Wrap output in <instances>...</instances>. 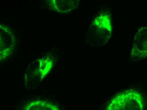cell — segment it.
Listing matches in <instances>:
<instances>
[{
  "label": "cell",
  "instance_id": "6da1fadb",
  "mask_svg": "<svg viewBox=\"0 0 147 110\" xmlns=\"http://www.w3.org/2000/svg\"><path fill=\"white\" fill-rule=\"evenodd\" d=\"M106 110H145V102L139 92L129 89L113 97Z\"/></svg>",
  "mask_w": 147,
  "mask_h": 110
},
{
  "label": "cell",
  "instance_id": "7a4b0ae2",
  "mask_svg": "<svg viewBox=\"0 0 147 110\" xmlns=\"http://www.w3.org/2000/svg\"><path fill=\"white\" fill-rule=\"evenodd\" d=\"M112 17L108 11H103L97 15L90 26L91 33L98 45L106 44L112 36L113 32Z\"/></svg>",
  "mask_w": 147,
  "mask_h": 110
},
{
  "label": "cell",
  "instance_id": "3957f363",
  "mask_svg": "<svg viewBox=\"0 0 147 110\" xmlns=\"http://www.w3.org/2000/svg\"><path fill=\"white\" fill-rule=\"evenodd\" d=\"M130 56L133 59L141 60L147 56V27L140 28L135 34Z\"/></svg>",
  "mask_w": 147,
  "mask_h": 110
},
{
  "label": "cell",
  "instance_id": "277c9868",
  "mask_svg": "<svg viewBox=\"0 0 147 110\" xmlns=\"http://www.w3.org/2000/svg\"><path fill=\"white\" fill-rule=\"evenodd\" d=\"M15 37L12 31L6 25H1V60L7 59L13 53Z\"/></svg>",
  "mask_w": 147,
  "mask_h": 110
},
{
  "label": "cell",
  "instance_id": "5b68a950",
  "mask_svg": "<svg viewBox=\"0 0 147 110\" xmlns=\"http://www.w3.org/2000/svg\"><path fill=\"white\" fill-rule=\"evenodd\" d=\"M53 65V61L49 57L40 59L33 70L32 77L38 81L42 80L50 73Z\"/></svg>",
  "mask_w": 147,
  "mask_h": 110
},
{
  "label": "cell",
  "instance_id": "8992f818",
  "mask_svg": "<svg viewBox=\"0 0 147 110\" xmlns=\"http://www.w3.org/2000/svg\"><path fill=\"white\" fill-rule=\"evenodd\" d=\"M48 1L49 6L54 10L60 13H66L71 11L77 7L79 1L52 0Z\"/></svg>",
  "mask_w": 147,
  "mask_h": 110
},
{
  "label": "cell",
  "instance_id": "52a82bcc",
  "mask_svg": "<svg viewBox=\"0 0 147 110\" xmlns=\"http://www.w3.org/2000/svg\"><path fill=\"white\" fill-rule=\"evenodd\" d=\"M23 110H61L54 104L44 100H36L28 103L23 107Z\"/></svg>",
  "mask_w": 147,
  "mask_h": 110
}]
</instances>
